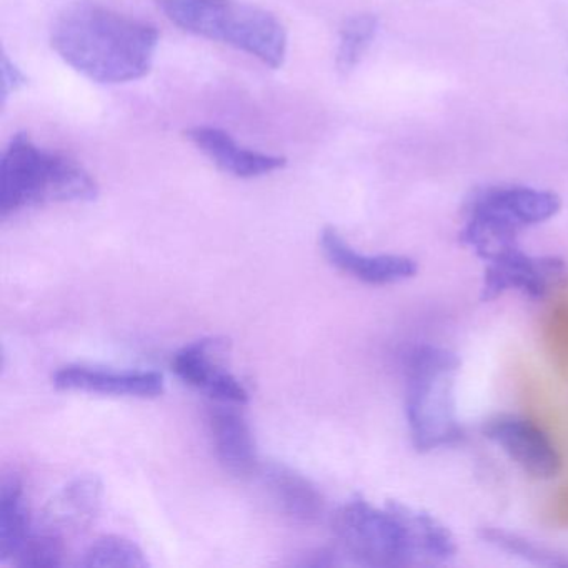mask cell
<instances>
[{
	"mask_svg": "<svg viewBox=\"0 0 568 568\" xmlns=\"http://www.w3.org/2000/svg\"><path fill=\"white\" fill-rule=\"evenodd\" d=\"M221 338H201L178 352L172 358V371L191 387L205 392L215 402L245 405L248 392L235 375L222 367L217 355L224 352Z\"/></svg>",
	"mask_w": 568,
	"mask_h": 568,
	"instance_id": "9c48e42d",
	"label": "cell"
},
{
	"mask_svg": "<svg viewBox=\"0 0 568 568\" xmlns=\"http://www.w3.org/2000/svg\"><path fill=\"white\" fill-rule=\"evenodd\" d=\"M59 390L91 392L115 397L154 398L164 392V377L154 371H111L72 364L52 375Z\"/></svg>",
	"mask_w": 568,
	"mask_h": 568,
	"instance_id": "30bf717a",
	"label": "cell"
},
{
	"mask_svg": "<svg viewBox=\"0 0 568 568\" xmlns=\"http://www.w3.org/2000/svg\"><path fill=\"white\" fill-rule=\"evenodd\" d=\"M192 144L222 172L237 179H257L281 171L287 161L239 144L229 132L212 125H195L185 132Z\"/></svg>",
	"mask_w": 568,
	"mask_h": 568,
	"instance_id": "7c38bea8",
	"label": "cell"
},
{
	"mask_svg": "<svg viewBox=\"0 0 568 568\" xmlns=\"http://www.w3.org/2000/svg\"><path fill=\"white\" fill-rule=\"evenodd\" d=\"M325 258L338 271L371 285L398 284L417 274V262L405 255H365L355 251L334 227L321 234Z\"/></svg>",
	"mask_w": 568,
	"mask_h": 568,
	"instance_id": "8fae6325",
	"label": "cell"
},
{
	"mask_svg": "<svg viewBox=\"0 0 568 568\" xmlns=\"http://www.w3.org/2000/svg\"><path fill=\"white\" fill-rule=\"evenodd\" d=\"M104 498V484L95 475H85L69 481L49 498L42 508L41 530L62 537L71 531L85 530L98 518Z\"/></svg>",
	"mask_w": 568,
	"mask_h": 568,
	"instance_id": "4fadbf2b",
	"label": "cell"
},
{
	"mask_svg": "<svg viewBox=\"0 0 568 568\" xmlns=\"http://www.w3.org/2000/svg\"><path fill=\"white\" fill-rule=\"evenodd\" d=\"M262 481L274 504L287 517L302 524H312L324 515L325 500L318 488L305 475L288 465H264Z\"/></svg>",
	"mask_w": 568,
	"mask_h": 568,
	"instance_id": "9a60e30c",
	"label": "cell"
},
{
	"mask_svg": "<svg viewBox=\"0 0 568 568\" xmlns=\"http://www.w3.org/2000/svg\"><path fill=\"white\" fill-rule=\"evenodd\" d=\"M26 85V75L21 69L16 68L14 62L9 61L8 55L2 58V99H8L12 92Z\"/></svg>",
	"mask_w": 568,
	"mask_h": 568,
	"instance_id": "44dd1931",
	"label": "cell"
},
{
	"mask_svg": "<svg viewBox=\"0 0 568 568\" xmlns=\"http://www.w3.org/2000/svg\"><path fill=\"white\" fill-rule=\"evenodd\" d=\"M378 32V19L374 14H357L342 24L338 34L337 69L347 75L361 64Z\"/></svg>",
	"mask_w": 568,
	"mask_h": 568,
	"instance_id": "ac0fdd59",
	"label": "cell"
},
{
	"mask_svg": "<svg viewBox=\"0 0 568 568\" xmlns=\"http://www.w3.org/2000/svg\"><path fill=\"white\" fill-rule=\"evenodd\" d=\"M209 427L219 464L234 477H248L257 470L254 434L247 418L234 404L217 402L209 408Z\"/></svg>",
	"mask_w": 568,
	"mask_h": 568,
	"instance_id": "5bb4252c",
	"label": "cell"
},
{
	"mask_svg": "<svg viewBox=\"0 0 568 568\" xmlns=\"http://www.w3.org/2000/svg\"><path fill=\"white\" fill-rule=\"evenodd\" d=\"M51 42L79 74L101 84H124L151 71L159 32L141 19L81 0L55 19Z\"/></svg>",
	"mask_w": 568,
	"mask_h": 568,
	"instance_id": "7a4b0ae2",
	"label": "cell"
},
{
	"mask_svg": "<svg viewBox=\"0 0 568 568\" xmlns=\"http://www.w3.org/2000/svg\"><path fill=\"white\" fill-rule=\"evenodd\" d=\"M458 367L457 355L437 345H417L405 357V415L418 452L452 447L464 438L454 397Z\"/></svg>",
	"mask_w": 568,
	"mask_h": 568,
	"instance_id": "5b68a950",
	"label": "cell"
},
{
	"mask_svg": "<svg viewBox=\"0 0 568 568\" xmlns=\"http://www.w3.org/2000/svg\"><path fill=\"white\" fill-rule=\"evenodd\" d=\"M560 207V197L551 191L527 185H488L470 195L465 217L518 235L524 229L550 221Z\"/></svg>",
	"mask_w": 568,
	"mask_h": 568,
	"instance_id": "8992f818",
	"label": "cell"
},
{
	"mask_svg": "<svg viewBox=\"0 0 568 568\" xmlns=\"http://www.w3.org/2000/svg\"><path fill=\"white\" fill-rule=\"evenodd\" d=\"M161 8L184 31L237 49L268 68H281L287 58L284 26L257 6L237 0H161Z\"/></svg>",
	"mask_w": 568,
	"mask_h": 568,
	"instance_id": "277c9868",
	"label": "cell"
},
{
	"mask_svg": "<svg viewBox=\"0 0 568 568\" xmlns=\"http://www.w3.org/2000/svg\"><path fill=\"white\" fill-rule=\"evenodd\" d=\"M481 434L531 477L550 480L560 471L561 458L548 435L521 415H494L481 425Z\"/></svg>",
	"mask_w": 568,
	"mask_h": 568,
	"instance_id": "ba28073f",
	"label": "cell"
},
{
	"mask_svg": "<svg viewBox=\"0 0 568 568\" xmlns=\"http://www.w3.org/2000/svg\"><path fill=\"white\" fill-rule=\"evenodd\" d=\"M98 182L74 159L16 134L0 159V217L54 202H89Z\"/></svg>",
	"mask_w": 568,
	"mask_h": 568,
	"instance_id": "3957f363",
	"label": "cell"
},
{
	"mask_svg": "<svg viewBox=\"0 0 568 568\" xmlns=\"http://www.w3.org/2000/svg\"><path fill=\"white\" fill-rule=\"evenodd\" d=\"M567 274V265L555 255L525 254L520 245L487 262L481 301H494L508 291H518L534 301H541Z\"/></svg>",
	"mask_w": 568,
	"mask_h": 568,
	"instance_id": "52a82bcc",
	"label": "cell"
},
{
	"mask_svg": "<svg viewBox=\"0 0 568 568\" xmlns=\"http://www.w3.org/2000/svg\"><path fill=\"white\" fill-rule=\"evenodd\" d=\"M82 568H145L149 567L144 550L129 538L104 535L82 555Z\"/></svg>",
	"mask_w": 568,
	"mask_h": 568,
	"instance_id": "d6986e66",
	"label": "cell"
},
{
	"mask_svg": "<svg viewBox=\"0 0 568 568\" xmlns=\"http://www.w3.org/2000/svg\"><path fill=\"white\" fill-rule=\"evenodd\" d=\"M31 528L24 485L18 475H6L0 484V561L14 564L31 538Z\"/></svg>",
	"mask_w": 568,
	"mask_h": 568,
	"instance_id": "2e32d148",
	"label": "cell"
},
{
	"mask_svg": "<svg viewBox=\"0 0 568 568\" xmlns=\"http://www.w3.org/2000/svg\"><path fill=\"white\" fill-rule=\"evenodd\" d=\"M478 535L485 544L491 545L511 557L521 558L528 564L538 565V567L568 568V554L545 547V545L530 540L524 535L515 534V531L498 527H481Z\"/></svg>",
	"mask_w": 568,
	"mask_h": 568,
	"instance_id": "e0dca14e",
	"label": "cell"
},
{
	"mask_svg": "<svg viewBox=\"0 0 568 568\" xmlns=\"http://www.w3.org/2000/svg\"><path fill=\"white\" fill-rule=\"evenodd\" d=\"M342 555L372 568L435 567L457 555L450 530L427 511L388 501L378 508L355 497L332 517Z\"/></svg>",
	"mask_w": 568,
	"mask_h": 568,
	"instance_id": "6da1fadb",
	"label": "cell"
},
{
	"mask_svg": "<svg viewBox=\"0 0 568 568\" xmlns=\"http://www.w3.org/2000/svg\"><path fill=\"white\" fill-rule=\"evenodd\" d=\"M21 568H58L62 565L61 537L39 531L32 534L14 560Z\"/></svg>",
	"mask_w": 568,
	"mask_h": 568,
	"instance_id": "ffe728a7",
	"label": "cell"
}]
</instances>
